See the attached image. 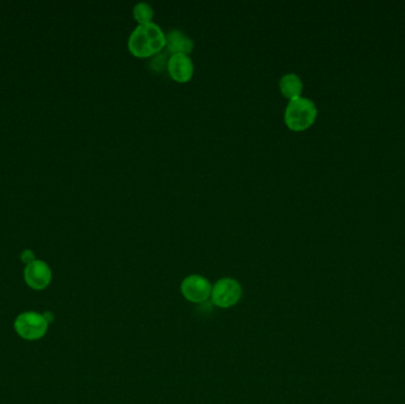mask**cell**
<instances>
[{"label": "cell", "mask_w": 405, "mask_h": 404, "mask_svg": "<svg viewBox=\"0 0 405 404\" xmlns=\"http://www.w3.org/2000/svg\"><path fill=\"white\" fill-rule=\"evenodd\" d=\"M180 292L184 298L192 304H204L211 298L212 285L203 275L192 274L182 281Z\"/></svg>", "instance_id": "5"}, {"label": "cell", "mask_w": 405, "mask_h": 404, "mask_svg": "<svg viewBox=\"0 0 405 404\" xmlns=\"http://www.w3.org/2000/svg\"><path fill=\"white\" fill-rule=\"evenodd\" d=\"M13 328L21 339L34 341L42 339L47 334L49 323L41 313L24 312L16 318Z\"/></svg>", "instance_id": "3"}, {"label": "cell", "mask_w": 405, "mask_h": 404, "mask_svg": "<svg viewBox=\"0 0 405 404\" xmlns=\"http://www.w3.org/2000/svg\"><path fill=\"white\" fill-rule=\"evenodd\" d=\"M133 16H134V19L139 23V25H145V24H149L153 21L154 11L151 5L141 1L133 8Z\"/></svg>", "instance_id": "10"}, {"label": "cell", "mask_w": 405, "mask_h": 404, "mask_svg": "<svg viewBox=\"0 0 405 404\" xmlns=\"http://www.w3.org/2000/svg\"><path fill=\"white\" fill-rule=\"evenodd\" d=\"M24 280L26 285L34 290H43L50 285L52 272L47 262L42 259H34V262L26 264L24 269Z\"/></svg>", "instance_id": "6"}, {"label": "cell", "mask_w": 405, "mask_h": 404, "mask_svg": "<svg viewBox=\"0 0 405 404\" xmlns=\"http://www.w3.org/2000/svg\"><path fill=\"white\" fill-rule=\"evenodd\" d=\"M193 47H195L193 41L188 37V34H184L183 31L173 29L167 32L166 47L172 55H177V54L190 55L193 52Z\"/></svg>", "instance_id": "8"}, {"label": "cell", "mask_w": 405, "mask_h": 404, "mask_svg": "<svg viewBox=\"0 0 405 404\" xmlns=\"http://www.w3.org/2000/svg\"><path fill=\"white\" fill-rule=\"evenodd\" d=\"M166 47V34L155 23L139 25L128 39V49L138 59L158 55Z\"/></svg>", "instance_id": "1"}, {"label": "cell", "mask_w": 405, "mask_h": 404, "mask_svg": "<svg viewBox=\"0 0 405 404\" xmlns=\"http://www.w3.org/2000/svg\"><path fill=\"white\" fill-rule=\"evenodd\" d=\"M21 259L23 262L25 264H31V262H34V254L31 251H24L21 253Z\"/></svg>", "instance_id": "11"}, {"label": "cell", "mask_w": 405, "mask_h": 404, "mask_svg": "<svg viewBox=\"0 0 405 404\" xmlns=\"http://www.w3.org/2000/svg\"><path fill=\"white\" fill-rule=\"evenodd\" d=\"M242 295L243 290L239 281L232 277H223L212 286L210 300L219 308H230L239 304Z\"/></svg>", "instance_id": "4"}, {"label": "cell", "mask_w": 405, "mask_h": 404, "mask_svg": "<svg viewBox=\"0 0 405 404\" xmlns=\"http://www.w3.org/2000/svg\"><path fill=\"white\" fill-rule=\"evenodd\" d=\"M318 118V108L311 98H300L290 100L285 111V124L290 131L303 132L313 126Z\"/></svg>", "instance_id": "2"}, {"label": "cell", "mask_w": 405, "mask_h": 404, "mask_svg": "<svg viewBox=\"0 0 405 404\" xmlns=\"http://www.w3.org/2000/svg\"><path fill=\"white\" fill-rule=\"evenodd\" d=\"M282 95L288 100H294L301 96L303 90V80L294 73L286 74L278 83Z\"/></svg>", "instance_id": "9"}, {"label": "cell", "mask_w": 405, "mask_h": 404, "mask_svg": "<svg viewBox=\"0 0 405 404\" xmlns=\"http://www.w3.org/2000/svg\"><path fill=\"white\" fill-rule=\"evenodd\" d=\"M167 70L172 80L179 83H186L193 76L195 65L190 56L177 54L171 55L167 61Z\"/></svg>", "instance_id": "7"}]
</instances>
